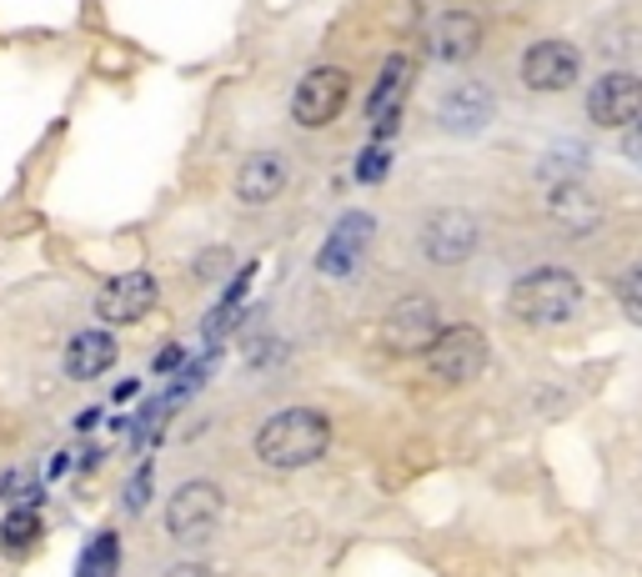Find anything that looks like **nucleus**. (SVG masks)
<instances>
[{
    "mask_svg": "<svg viewBox=\"0 0 642 577\" xmlns=\"http://www.w3.org/2000/svg\"><path fill=\"white\" fill-rule=\"evenodd\" d=\"M331 447V422L311 407H286V412H271L256 432V457L276 472H301V467L321 462Z\"/></svg>",
    "mask_w": 642,
    "mask_h": 577,
    "instance_id": "f257e3e1",
    "label": "nucleus"
},
{
    "mask_svg": "<svg viewBox=\"0 0 642 577\" xmlns=\"http://www.w3.org/2000/svg\"><path fill=\"white\" fill-rule=\"evenodd\" d=\"M582 306H587V292H582V282L572 272H562V266H537V272L517 276L507 292V312L517 316L522 326H567L582 316Z\"/></svg>",
    "mask_w": 642,
    "mask_h": 577,
    "instance_id": "f03ea898",
    "label": "nucleus"
},
{
    "mask_svg": "<svg viewBox=\"0 0 642 577\" xmlns=\"http://www.w3.org/2000/svg\"><path fill=\"white\" fill-rule=\"evenodd\" d=\"M221 507H226V497H221L216 482H206V477H196V482H181L176 492H171V502H166V532H171V542L201 547L211 532H216Z\"/></svg>",
    "mask_w": 642,
    "mask_h": 577,
    "instance_id": "7ed1b4c3",
    "label": "nucleus"
},
{
    "mask_svg": "<svg viewBox=\"0 0 642 577\" xmlns=\"http://www.w3.org/2000/svg\"><path fill=\"white\" fill-rule=\"evenodd\" d=\"M487 336L477 332V326H447V332L437 336V346L427 352V376L441 387H467L477 382L481 372H487Z\"/></svg>",
    "mask_w": 642,
    "mask_h": 577,
    "instance_id": "20e7f679",
    "label": "nucleus"
},
{
    "mask_svg": "<svg viewBox=\"0 0 642 577\" xmlns=\"http://www.w3.org/2000/svg\"><path fill=\"white\" fill-rule=\"evenodd\" d=\"M441 332H447V326H441L431 296H401V302H391V312L381 316V342L397 356H427Z\"/></svg>",
    "mask_w": 642,
    "mask_h": 577,
    "instance_id": "39448f33",
    "label": "nucleus"
},
{
    "mask_svg": "<svg viewBox=\"0 0 642 577\" xmlns=\"http://www.w3.org/2000/svg\"><path fill=\"white\" fill-rule=\"evenodd\" d=\"M347 101H351V76L337 71V66H317L291 91V121L307 126V131H321V126H331L347 111Z\"/></svg>",
    "mask_w": 642,
    "mask_h": 577,
    "instance_id": "423d86ee",
    "label": "nucleus"
},
{
    "mask_svg": "<svg viewBox=\"0 0 642 577\" xmlns=\"http://www.w3.org/2000/svg\"><path fill=\"white\" fill-rule=\"evenodd\" d=\"M587 121L602 131H632L642 121V76L607 71L587 91Z\"/></svg>",
    "mask_w": 642,
    "mask_h": 577,
    "instance_id": "0eeeda50",
    "label": "nucleus"
},
{
    "mask_svg": "<svg viewBox=\"0 0 642 577\" xmlns=\"http://www.w3.org/2000/svg\"><path fill=\"white\" fill-rule=\"evenodd\" d=\"M582 81V51L572 41H537L522 56V86L537 96L572 91Z\"/></svg>",
    "mask_w": 642,
    "mask_h": 577,
    "instance_id": "6e6552de",
    "label": "nucleus"
},
{
    "mask_svg": "<svg viewBox=\"0 0 642 577\" xmlns=\"http://www.w3.org/2000/svg\"><path fill=\"white\" fill-rule=\"evenodd\" d=\"M477 252V216L457 212V206H441L421 222V256L431 266H457Z\"/></svg>",
    "mask_w": 642,
    "mask_h": 577,
    "instance_id": "1a4fd4ad",
    "label": "nucleus"
},
{
    "mask_svg": "<svg viewBox=\"0 0 642 577\" xmlns=\"http://www.w3.org/2000/svg\"><path fill=\"white\" fill-rule=\"evenodd\" d=\"M371 236H377V216L347 212V216H341V222L327 232V242H321L317 272H321V276H351L361 262H367Z\"/></svg>",
    "mask_w": 642,
    "mask_h": 577,
    "instance_id": "9d476101",
    "label": "nucleus"
},
{
    "mask_svg": "<svg viewBox=\"0 0 642 577\" xmlns=\"http://www.w3.org/2000/svg\"><path fill=\"white\" fill-rule=\"evenodd\" d=\"M156 302H160L156 276H150V272H120V276H110V282L100 286L96 316H100V322H110V326H130V322H140Z\"/></svg>",
    "mask_w": 642,
    "mask_h": 577,
    "instance_id": "9b49d317",
    "label": "nucleus"
},
{
    "mask_svg": "<svg viewBox=\"0 0 642 577\" xmlns=\"http://www.w3.org/2000/svg\"><path fill=\"white\" fill-rule=\"evenodd\" d=\"M427 51L441 66H467L481 51V21L471 11H441L427 31Z\"/></svg>",
    "mask_w": 642,
    "mask_h": 577,
    "instance_id": "f8f14e48",
    "label": "nucleus"
},
{
    "mask_svg": "<svg viewBox=\"0 0 642 577\" xmlns=\"http://www.w3.org/2000/svg\"><path fill=\"white\" fill-rule=\"evenodd\" d=\"M407 86H411V56H401V51L387 56V66H381L377 86H371V96H367V116L381 141H387L391 126L401 121V96H407Z\"/></svg>",
    "mask_w": 642,
    "mask_h": 577,
    "instance_id": "ddd939ff",
    "label": "nucleus"
},
{
    "mask_svg": "<svg viewBox=\"0 0 642 577\" xmlns=\"http://www.w3.org/2000/svg\"><path fill=\"white\" fill-rule=\"evenodd\" d=\"M286 182H291V166L281 162L276 151H251L246 162L236 166V186H231V192L246 206H266L286 192Z\"/></svg>",
    "mask_w": 642,
    "mask_h": 577,
    "instance_id": "4468645a",
    "label": "nucleus"
},
{
    "mask_svg": "<svg viewBox=\"0 0 642 577\" xmlns=\"http://www.w3.org/2000/svg\"><path fill=\"white\" fill-rule=\"evenodd\" d=\"M437 121H441V131H451V136H477L481 126L492 121V91L481 81L451 86L437 106Z\"/></svg>",
    "mask_w": 642,
    "mask_h": 577,
    "instance_id": "2eb2a0df",
    "label": "nucleus"
},
{
    "mask_svg": "<svg viewBox=\"0 0 642 577\" xmlns=\"http://www.w3.org/2000/svg\"><path fill=\"white\" fill-rule=\"evenodd\" d=\"M116 366V336L110 332H76L66 342V376L70 382H96Z\"/></svg>",
    "mask_w": 642,
    "mask_h": 577,
    "instance_id": "dca6fc26",
    "label": "nucleus"
},
{
    "mask_svg": "<svg viewBox=\"0 0 642 577\" xmlns=\"http://www.w3.org/2000/svg\"><path fill=\"white\" fill-rule=\"evenodd\" d=\"M547 212H552V222L557 226H567L572 236H587V232H597V222H602V206L587 196V186H577V182H562V186H552V196H547Z\"/></svg>",
    "mask_w": 642,
    "mask_h": 577,
    "instance_id": "f3484780",
    "label": "nucleus"
},
{
    "mask_svg": "<svg viewBox=\"0 0 642 577\" xmlns=\"http://www.w3.org/2000/svg\"><path fill=\"white\" fill-rule=\"evenodd\" d=\"M36 537H40V507L16 502L6 517H0V547H6V552H26Z\"/></svg>",
    "mask_w": 642,
    "mask_h": 577,
    "instance_id": "a211bd4d",
    "label": "nucleus"
},
{
    "mask_svg": "<svg viewBox=\"0 0 642 577\" xmlns=\"http://www.w3.org/2000/svg\"><path fill=\"white\" fill-rule=\"evenodd\" d=\"M120 567V537L116 532H96V542L80 552L76 577H116Z\"/></svg>",
    "mask_w": 642,
    "mask_h": 577,
    "instance_id": "6ab92c4d",
    "label": "nucleus"
},
{
    "mask_svg": "<svg viewBox=\"0 0 642 577\" xmlns=\"http://www.w3.org/2000/svg\"><path fill=\"white\" fill-rule=\"evenodd\" d=\"M251 276H256V272H251V266H246V272H241L236 282H231V292L221 296V306L206 316V326H201V332H206V336H221L231 322H236V316H241V302H246V282H251Z\"/></svg>",
    "mask_w": 642,
    "mask_h": 577,
    "instance_id": "aec40b11",
    "label": "nucleus"
},
{
    "mask_svg": "<svg viewBox=\"0 0 642 577\" xmlns=\"http://www.w3.org/2000/svg\"><path fill=\"white\" fill-rule=\"evenodd\" d=\"M617 306L632 326H642V262L617 276Z\"/></svg>",
    "mask_w": 642,
    "mask_h": 577,
    "instance_id": "412c9836",
    "label": "nucleus"
},
{
    "mask_svg": "<svg viewBox=\"0 0 642 577\" xmlns=\"http://www.w3.org/2000/svg\"><path fill=\"white\" fill-rule=\"evenodd\" d=\"M150 477H156V472H150V462H140L136 472H130L126 492H120V502H126V512H130V517H140V512L150 507Z\"/></svg>",
    "mask_w": 642,
    "mask_h": 577,
    "instance_id": "4be33fe9",
    "label": "nucleus"
},
{
    "mask_svg": "<svg viewBox=\"0 0 642 577\" xmlns=\"http://www.w3.org/2000/svg\"><path fill=\"white\" fill-rule=\"evenodd\" d=\"M226 266H231V252L226 246H211V252H201L196 262H191V276H196V282H221Z\"/></svg>",
    "mask_w": 642,
    "mask_h": 577,
    "instance_id": "5701e85b",
    "label": "nucleus"
},
{
    "mask_svg": "<svg viewBox=\"0 0 642 577\" xmlns=\"http://www.w3.org/2000/svg\"><path fill=\"white\" fill-rule=\"evenodd\" d=\"M387 162H391V151L377 141V146H371V151L357 162V176H361V182H377V176H387Z\"/></svg>",
    "mask_w": 642,
    "mask_h": 577,
    "instance_id": "b1692460",
    "label": "nucleus"
},
{
    "mask_svg": "<svg viewBox=\"0 0 642 577\" xmlns=\"http://www.w3.org/2000/svg\"><path fill=\"white\" fill-rule=\"evenodd\" d=\"M181 362H186V346H181V342H171V346H160V352H156V362H150V366H156V372H176Z\"/></svg>",
    "mask_w": 642,
    "mask_h": 577,
    "instance_id": "393cba45",
    "label": "nucleus"
},
{
    "mask_svg": "<svg viewBox=\"0 0 642 577\" xmlns=\"http://www.w3.org/2000/svg\"><path fill=\"white\" fill-rule=\"evenodd\" d=\"M166 577H216V573H211L206 563H176V567H171V573H166Z\"/></svg>",
    "mask_w": 642,
    "mask_h": 577,
    "instance_id": "a878e982",
    "label": "nucleus"
},
{
    "mask_svg": "<svg viewBox=\"0 0 642 577\" xmlns=\"http://www.w3.org/2000/svg\"><path fill=\"white\" fill-rule=\"evenodd\" d=\"M622 151H628L632 162H642V121H638V126H632V131H628V141H622Z\"/></svg>",
    "mask_w": 642,
    "mask_h": 577,
    "instance_id": "bb28decb",
    "label": "nucleus"
},
{
    "mask_svg": "<svg viewBox=\"0 0 642 577\" xmlns=\"http://www.w3.org/2000/svg\"><path fill=\"white\" fill-rule=\"evenodd\" d=\"M110 397H116V402H130V397H136V382H120V387H110Z\"/></svg>",
    "mask_w": 642,
    "mask_h": 577,
    "instance_id": "cd10ccee",
    "label": "nucleus"
},
{
    "mask_svg": "<svg viewBox=\"0 0 642 577\" xmlns=\"http://www.w3.org/2000/svg\"><path fill=\"white\" fill-rule=\"evenodd\" d=\"M96 417H100V412H80V417H76V432H90V427H96Z\"/></svg>",
    "mask_w": 642,
    "mask_h": 577,
    "instance_id": "c85d7f7f",
    "label": "nucleus"
}]
</instances>
